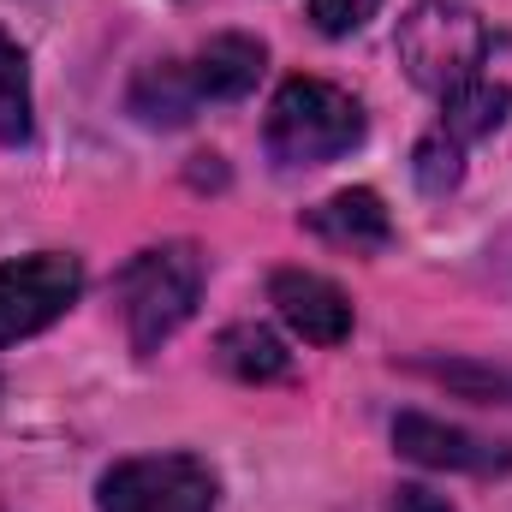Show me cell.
Wrapping results in <instances>:
<instances>
[{
	"label": "cell",
	"instance_id": "1",
	"mask_svg": "<svg viewBox=\"0 0 512 512\" xmlns=\"http://www.w3.org/2000/svg\"><path fill=\"white\" fill-rule=\"evenodd\" d=\"M399 66L411 72V84L453 96L471 78H483L489 66V24L453 0H417L399 18Z\"/></svg>",
	"mask_w": 512,
	"mask_h": 512
},
{
	"label": "cell",
	"instance_id": "2",
	"mask_svg": "<svg viewBox=\"0 0 512 512\" xmlns=\"http://www.w3.org/2000/svg\"><path fill=\"white\" fill-rule=\"evenodd\" d=\"M262 137L280 167H322L364 137V108L322 78H292V84H280Z\"/></svg>",
	"mask_w": 512,
	"mask_h": 512
},
{
	"label": "cell",
	"instance_id": "3",
	"mask_svg": "<svg viewBox=\"0 0 512 512\" xmlns=\"http://www.w3.org/2000/svg\"><path fill=\"white\" fill-rule=\"evenodd\" d=\"M203 292V262L191 245H155V251L131 256L120 274V304H126V328L137 352H155L161 340H173Z\"/></svg>",
	"mask_w": 512,
	"mask_h": 512
},
{
	"label": "cell",
	"instance_id": "4",
	"mask_svg": "<svg viewBox=\"0 0 512 512\" xmlns=\"http://www.w3.org/2000/svg\"><path fill=\"white\" fill-rule=\"evenodd\" d=\"M78 292H84L78 256L42 251V256H24V262H6L0 268V346L30 340L48 322H60L78 304Z\"/></svg>",
	"mask_w": 512,
	"mask_h": 512
},
{
	"label": "cell",
	"instance_id": "5",
	"mask_svg": "<svg viewBox=\"0 0 512 512\" xmlns=\"http://www.w3.org/2000/svg\"><path fill=\"white\" fill-rule=\"evenodd\" d=\"M102 512H215V477L191 453L126 459L102 477Z\"/></svg>",
	"mask_w": 512,
	"mask_h": 512
},
{
	"label": "cell",
	"instance_id": "6",
	"mask_svg": "<svg viewBox=\"0 0 512 512\" xmlns=\"http://www.w3.org/2000/svg\"><path fill=\"white\" fill-rule=\"evenodd\" d=\"M393 447H399L405 459L429 465V471H471V477H495V471H507V465H512V453L501 447V441H483V435H471V429L435 423V417H423V411H405V417L393 423Z\"/></svg>",
	"mask_w": 512,
	"mask_h": 512
},
{
	"label": "cell",
	"instance_id": "7",
	"mask_svg": "<svg viewBox=\"0 0 512 512\" xmlns=\"http://www.w3.org/2000/svg\"><path fill=\"white\" fill-rule=\"evenodd\" d=\"M268 298H274L280 322H286L298 340H310V346H340V340L352 334V304H346V292H340L334 280L310 274V268H280V274L268 280Z\"/></svg>",
	"mask_w": 512,
	"mask_h": 512
},
{
	"label": "cell",
	"instance_id": "8",
	"mask_svg": "<svg viewBox=\"0 0 512 512\" xmlns=\"http://www.w3.org/2000/svg\"><path fill=\"white\" fill-rule=\"evenodd\" d=\"M179 78H185L197 108L203 102H239L262 78V42H251V36H215L209 48L179 60Z\"/></svg>",
	"mask_w": 512,
	"mask_h": 512
},
{
	"label": "cell",
	"instance_id": "9",
	"mask_svg": "<svg viewBox=\"0 0 512 512\" xmlns=\"http://www.w3.org/2000/svg\"><path fill=\"white\" fill-rule=\"evenodd\" d=\"M304 227L316 239L340 245V251H382L387 239H393V221H387L376 191H334L328 203H316L304 215Z\"/></svg>",
	"mask_w": 512,
	"mask_h": 512
},
{
	"label": "cell",
	"instance_id": "10",
	"mask_svg": "<svg viewBox=\"0 0 512 512\" xmlns=\"http://www.w3.org/2000/svg\"><path fill=\"white\" fill-rule=\"evenodd\" d=\"M507 108H512V90L507 84H495L489 72L483 78H471L465 90H453V96H441V131L465 149L471 137H489V131L507 120Z\"/></svg>",
	"mask_w": 512,
	"mask_h": 512
},
{
	"label": "cell",
	"instance_id": "11",
	"mask_svg": "<svg viewBox=\"0 0 512 512\" xmlns=\"http://www.w3.org/2000/svg\"><path fill=\"white\" fill-rule=\"evenodd\" d=\"M221 364H227L239 382H280V376L292 370L286 346H280L268 328H256V322H239V328L221 334Z\"/></svg>",
	"mask_w": 512,
	"mask_h": 512
},
{
	"label": "cell",
	"instance_id": "12",
	"mask_svg": "<svg viewBox=\"0 0 512 512\" xmlns=\"http://www.w3.org/2000/svg\"><path fill=\"white\" fill-rule=\"evenodd\" d=\"M30 137V72L18 42L0 30V143H24Z\"/></svg>",
	"mask_w": 512,
	"mask_h": 512
},
{
	"label": "cell",
	"instance_id": "13",
	"mask_svg": "<svg viewBox=\"0 0 512 512\" xmlns=\"http://www.w3.org/2000/svg\"><path fill=\"white\" fill-rule=\"evenodd\" d=\"M417 185L435 191V197L459 185V143H453L447 131H435V137L417 143Z\"/></svg>",
	"mask_w": 512,
	"mask_h": 512
},
{
	"label": "cell",
	"instance_id": "14",
	"mask_svg": "<svg viewBox=\"0 0 512 512\" xmlns=\"http://www.w3.org/2000/svg\"><path fill=\"white\" fill-rule=\"evenodd\" d=\"M376 6H382V0H310V18H316L322 36H352Z\"/></svg>",
	"mask_w": 512,
	"mask_h": 512
},
{
	"label": "cell",
	"instance_id": "15",
	"mask_svg": "<svg viewBox=\"0 0 512 512\" xmlns=\"http://www.w3.org/2000/svg\"><path fill=\"white\" fill-rule=\"evenodd\" d=\"M393 512H453L441 495H429V489H399L393 495Z\"/></svg>",
	"mask_w": 512,
	"mask_h": 512
}]
</instances>
